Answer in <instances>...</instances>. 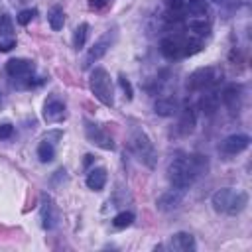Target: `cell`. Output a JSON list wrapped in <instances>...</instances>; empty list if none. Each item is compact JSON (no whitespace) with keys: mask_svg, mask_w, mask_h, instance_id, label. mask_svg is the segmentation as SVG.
<instances>
[{"mask_svg":"<svg viewBox=\"0 0 252 252\" xmlns=\"http://www.w3.org/2000/svg\"><path fill=\"white\" fill-rule=\"evenodd\" d=\"M110 43H112V33H110V30H108L100 39H96V41L93 43V47L89 49V53H87V57H85L83 67H89V65H93L94 61H98V59L108 51Z\"/></svg>","mask_w":252,"mask_h":252,"instance_id":"30bf717a","label":"cell"},{"mask_svg":"<svg viewBox=\"0 0 252 252\" xmlns=\"http://www.w3.org/2000/svg\"><path fill=\"white\" fill-rule=\"evenodd\" d=\"M55 220H57V215H55V209H53L51 201L43 203V207H41V224H43V228H47V230L53 228Z\"/></svg>","mask_w":252,"mask_h":252,"instance_id":"44dd1931","label":"cell"},{"mask_svg":"<svg viewBox=\"0 0 252 252\" xmlns=\"http://www.w3.org/2000/svg\"><path fill=\"white\" fill-rule=\"evenodd\" d=\"M89 85H91V91L93 94L106 106H112L114 104V93H112V81H110V75L106 73V69L102 67H96L93 73H91V79H89Z\"/></svg>","mask_w":252,"mask_h":252,"instance_id":"3957f363","label":"cell"},{"mask_svg":"<svg viewBox=\"0 0 252 252\" xmlns=\"http://www.w3.org/2000/svg\"><path fill=\"white\" fill-rule=\"evenodd\" d=\"M171 248L173 250H181V252L193 250L195 248V238L189 232H175L171 236Z\"/></svg>","mask_w":252,"mask_h":252,"instance_id":"2e32d148","label":"cell"},{"mask_svg":"<svg viewBox=\"0 0 252 252\" xmlns=\"http://www.w3.org/2000/svg\"><path fill=\"white\" fill-rule=\"evenodd\" d=\"M16 45V39L12 35H0V51H10L12 47Z\"/></svg>","mask_w":252,"mask_h":252,"instance_id":"484cf974","label":"cell"},{"mask_svg":"<svg viewBox=\"0 0 252 252\" xmlns=\"http://www.w3.org/2000/svg\"><path fill=\"white\" fill-rule=\"evenodd\" d=\"M118 83H120V87L124 89V93H126V98H132V85H130V81H128L124 75H120Z\"/></svg>","mask_w":252,"mask_h":252,"instance_id":"f546056e","label":"cell"},{"mask_svg":"<svg viewBox=\"0 0 252 252\" xmlns=\"http://www.w3.org/2000/svg\"><path fill=\"white\" fill-rule=\"evenodd\" d=\"M185 2H187V0H165L167 8H169L171 12H181V10L185 8Z\"/></svg>","mask_w":252,"mask_h":252,"instance_id":"f1b7e54d","label":"cell"},{"mask_svg":"<svg viewBox=\"0 0 252 252\" xmlns=\"http://www.w3.org/2000/svg\"><path fill=\"white\" fill-rule=\"evenodd\" d=\"M112 0H89V6L93 8V10H100V8H104V6H108Z\"/></svg>","mask_w":252,"mask_h":252,"instance_id":"4dcf8cb0","label":"cell"},{"mask_svg":"<svg viewBox=\"0 0 252 252\" xmlns=\"http://www.w3.org/2000/svg\"><path fill=\"white\" fill-rule=\"evenodd\" d=\"M14 134V126L10 122H0V140H6Z\"/></svg>","mask_w":252,"mask_h":252,"instance_id":"83f0119b","label":"cell"},{"mask_svg":"<svg viewBox=\"0 0 252 252\" xmlns=\"http://www.w3.org/2000/svg\"><path fill=\"white\" fill-rule=\"evenodd\" d=\"M220 100L224 102V106L232 112V114H236L238 110H240V104H242V87L240 85H226L224 89H222V93H220Z\"/></svg>","mask_w":252,"mask_h":252,"instance_id":"ba28073f","label":"cell"},{"mask_svg":"<svg viewBox=\"0 0 252 252\" xmlns=\"http://www.w3.org/2000/svg\"><path fill=\"white\" fill-rule=\"evenodd\" d=\"M248 146H250V136H246V134H232V136L224 138L220 144L222 152H226V154H240Z\"/></svg>","mask_w":252,"mask_h":252,"instance_id":"7c38bea8","label":"cell"},{"mask_svg":"<svg viewBox=\"0 0 252 252\" xmlns=\"http://www.w3.org/2000/svg\"><path fill=\"white\" fill-rule=\"evenodd\" d=\"M130 148H132V152L136 154V158H138L140 161H144L148 167H154V165H156V159H158L156 148H154V144L150 142V138H148L142 130H136V132L130 136Z\"/></svg>","mask_w":252,"mask_h":252,"instance_id":"277c9868","label":"cell"},{"mask_svg":"<svg viewBox=\"0 0 252 252\" xmlns=\"http://www.w3.org/2000/svg\"><path fill=\"white\" fill-rule=\"evenodd\" d=\"M211 205H213V209L217 213L238 215L248 205V193L238 191V189H230V187H222V189H219V191L213 193Z\"/></svg>","mask_w":252,"mask_h":252,"instance_id":"7a4b0ae2","label":"cell"},{"mask_svg":"<svg viewBox=\"0 0 252 252\" xmlns=\"http://www.w3.org/2000/svg\"><path fill=\"white\" fill-rule=\"evenodd\" d=\"M47 20H49V26L53 32H59L65 24V14H63V8L61 6H53L47 14Z\"/></svg>","mask_w":252,"mask_h":252,"instance_id":"ffe728a7","label":"cell"},{"mask_svg":"<svg viewBox=\"0 0 252 252\" xmlns=\"http://www.w3.org/2000/svg\"><path fill=\"white\" fill-rule=\"evenodd\" d=\"M6 71L10 77H26L30 73H33V63L30 59H10L6 63Z\"/></svg>","mask_w":252,"mask_h":252,"instance_id":"4fadbf2b","label":"cell"},{"mask_svg":"<svg viewBox=\"0 0 252 252\" xmlns=\"http://www.w3.org/2000/svg\"><path fill=\"white\" fill-rule=\"evenodd\" d=\"M185 10L193 18H205L209 14V4L205 0H187L185 2Z\"/></svg>","mask_w":252,"mask_h":252,"instance_id":"d6986e66","label":"cell"},{"mask_svg":"<svg viewBox=\"0 0 252 252\" xmlns=\"http://www.w3.org/2000/svg\"><path fill=\"white\" fill-rule=\"evenodd\" d=\"M106 185V169L104 167H93L87 173V187L93 191H100Z\"/></svg>","mask_w":252,"mask_h":252,"instance_id":"9a60e30c","label":"cell"},{"mask_svg":"<svg viewBox=\"0 0 252 252\" xmlns=\"http://www.w3.org/2000/svg\"><path fill=\"white\" fill-rule=\"evenodd\" d=\"M185 41L187 39H183L179 35H167L159 41V51L167 59H179L185 55Z\"/></svg>","mask_w":252,"mask_h":252,"instance_id":"8992f818","label":"cell"},{"mask_svg":"<svg viewBox=\"0 0 252 252\" xmlns=\"http://www.w3.org/2000/svg\"><path fill=\"white\" fill-rule=\"evenodd\" d=\"M219 4H236V0H215Z\"/></svg>","mask_w":252,"mask_h":252,"instance_id":"1f68e13d","label":"cell"},{"mask_svg":"<svg viewBox=\"0 0 252 252\" xmlns=\"http://www.w3.org/2000/svg\"><path fill=\"white\" fill-rule=\"evenodd\" d=\"M195 124H197V114H195V110H193L191 106L183 108L181 118H179V122H177V130H179V134H183V136L191 134V132L195 130Z\"/></svg>","mask_w":252,"mask_h":252,"instance_id":"5bb4252c","label":"cell"},{"mask_svg":"<svg viewBox=\"0 0 252 252\" xmlns=\"http://www.w3.org/2000/svg\"><path fill=\"white\" fill-rule=\"evenodd\" d=\"M219 81V71L215 67H199L187 79V89L191 91H205Z\"/></svg>","mask_w":252,"mask_h":252,"instance_id":"5b68a950","label":"cell"},{"mask_svg":"<svg viewBox=\"0 0 252 252\" xmlns=\"http://www.w3.org/2000/svg\"><path fill=\"white\" fill-rule=\"evenodd\" d=\"M134 222V213H130V211H122V213H118L114 219H112V224L116 226V228H126V226H130Z\"/></svg>","mask_w":252,"mask_h":252,"instance_id":"cb8c5ba5","label":"cell"},{"mask_svg":"<svg viewBox=\"0 0 252 252\" xmlns=\"http://www.w3.org/2000/svg\"><path fill=\"white\" fill-rule=\"evenodd\" d=\"M85 134H87V140L91 144H94V146H98L102 150H114L112 138L100 126H96L94 122H85Z\"/></svg>","mask_w":252,"mask_h":252,"instance_id":"52a82bcc","label":"cell"},{"mask_svg":"<svg viewBox=\"0 0 252 252\" xmlns=\"http://www.w3.org/2000/svg\"><path fill=\"white\" fill-rule=\"evenodd\" d=\"M207 158L203 156H189V158H175L167 165V177L173 187L177 189H189L193 181L207 171Z\"/></svg>","mask_w":252,"mask_h":252,"instance_id":"6da1fadb","label":"cell"},{"mask_svg":"<svg viewBox=\"0 0 252 252\" xmlns=\"http://www.w3.org/2000/svg\"><path fill=\"white\" fill-rule=\"evenodd\" d=\"M65 116H67V110H65V102L63 100H59L55 96L45 100V104H43V118H45V122L55 124V122H61Z\"/></svg>","mask_w":252,"mask_h":252,"instance_id":"9c48e42d","label":"cell"},{"mask_svg":"<svg viewBox=\"0 0 252 252\" xmlns=\"http://www.w3.org/2000/svg\"><path fill=\"white\" fill-rule=\"evenodd\" d=\"M189 30L195 32L197 35H209L211 24L205 22V18H193V20H189Z\"/></svg>","mask_w":252,"mask_h":252,"instance_id":"603a6c76","label":"cell"},{"mask_svg":"<svg viewBox=\"0 0 252 252\" xmlns=\"http://www.w3.org/2000/svg\"><path fill=\"white\" fill-rule=\"evenodd\" d=\"M154 110L159 116H173L177 112V102L173 98H158L154 104Z\"/></svg>","mask_w":252,"mask_h":252,"instance_id":"ac0fdd59","label":"cell"},{"mask_svg":"<svg viewBox=\"0 0 252 252\" xmlns=\"http://www.w3.org/2000/svg\"><path fill=\"white\" fill-rule=\"evenodd\" d=\"M181 201H183V189L173 187V189H169V191H165V193H161L158 197L156 207L159 211H173V209H177L181 205Z\"/></svg>","mask_w":252,"mask_h":252,"instance_id":"8fae6325","label":"cell"},{"mask_svg":"<svg viewBox=\"0 0 252 252\" xmlns=\"http://www.w3.org/2000/svg\"><path fill=\"white\" fill-rule=\"evenodd\" d=\"M219 104H220V96L219 93H207L199 98V108L205 112V114H215L219 110Z\"/></svg>","mask_w":252,"mask_h":252,"instance_id":"e0dca14e","label":"cell"},{"mask_svg":"<svg viewBox=\"0 0 252 252\" xmlns=\"http://www.w3.org/2000/svg\"><path fill=\"white\" fill-rule=\"evenodd\" d=\"M87 32H89V26H87V24H79V26H77L75 35H73V45H75L77 49H81V47L85 45V41H87Z\"/></svg>","mask_w":252,"mask_h":252,"instance_id":"d4e9b609","label":"cell"},{"mask_svg":"<svg viewBox=\"0 0 252 252\" xmlns=\"http://www.w3.org/2000/svg\"><path fill=\"white\" fill-rule=\"evenodd\" d=\"M37 158H39V161H43V163H47V161H51V159L55 158V148H53V144H51L47 138L37 146Z\"/></svg>","mask_w":252,"mask_h":252,"instance_id":"7402d4cb","label":"cell"},{"mask_svg":"<svg viewBox=\"0 0 252 252\" xmlns=\"http://www.w3.org/2000/svg\"><path fill=\"white\" fill-rule=\"evenodd\" d=\"M33 16H35V10H22V12L18 14V22H20L22 26H26V24L32 22Z\"/></svg>","mask_w":252,"mask_h":252,"instance_id":"4316f807","label":"cell"}]
</instances>
